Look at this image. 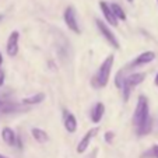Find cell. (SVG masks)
Listing matches in <instances>:
<instances>
[{
    "mask_svg": "<svg viewBox=\"0 0 158 158\" xmlns=\"http://www.w3.org/2000/svg\"><path fill=\"white\" fill-rule=\"evenodd\" d=\"M151 129H152V120H151V118H148L143 125H140L137 127V133L140 134V136H144V134H148L150 131H151Z\"/></svg>",
    "mask_w": 158,
    "mask_h": 158,
    "instance_id": "cell-17",
    "label": "cell"
},
{
    "mask_svg": "<svg viewBox=\"0 0 158 158\" xmlns=\"http://www.w3.org/2000/svg\"><path fill=\"white\" fill-rule=\"evenodd\" d=\"M127 2H129V3H133V0H127Z\"/></svg>",
    "mask_w": 158,
    "mask_h": 158,
    "instance_id": "cell-24",
    "label": "cell"
},
{
    "mask_svg": "<svg viewBox=\"0 0 158 158\" xmlns=\"http://www.w3.org/2000/svg\"><path fill=\"white\" fill-rule=\"evenodd\" d=\"M63 125H64V129L69 133H74L76 130H77V119H76V116L73 114H70V112H67V110H64V120H63Z\"/></svg>",
    "mask_w": 158,
    "mask_h": 158,
    "instance_id": "cell-10",
    "label": "cell"
},
{
    "mask_svg": "<svg viewBox=\"0 0 158 158\" xmlns=\"http://www.w3.org/2000/svg\"><path fill=\"white\" fill-rule=\"evenodd\" d=\"M143 158H158V144H154L146 154H143Z\"/></svg>",
    "mask_w": 158,
    "mask_h": 158,
    "instance_id": "cell-18",
    "label": "cell"
},
{
    "mask_svg": "<svg viewBox=\"0 0 158 158\" xmlns=\"http://www.w3.org/2000/svg\"><path fill=\"white\" fill-rule=\"evenodd\" d=\"M44 99H45V94L44 93H38V94H35V95L23 98V104L24 105H38V104H41Z\"/></svg>",
    "mask_w": 158,
    "mask_h": 158,
    "instance_id": "cell-15",
    "label": "cell"
},
{
    "mask_svg": "<svg viewBox=\"0 0 158 158\" xmlns=\"http://www.w3.org/2000/svg\"><path fill=\"white\" fill-rule=\"evenodd\" d=\"M154 84L155 85H158V73H157V76H155V78H154Z\"/></svg>",
    "mask_w": 158,
    "mask_h": 158,
    "instance_id": "cell-22",
    "label": "cell"
},
{
    "mask_svg": "<svg viewBox=\"0 0 158 158\" xmlns=\"http://www.w3.org/2000/svg\"><path fill=\"white\" fill-rule=\"evenodd\" d=\"M144 80H146V73H143V72L133 73V74H130V76H127V77L123 78L122 87H123V98H125V101L129 99L131 88L137 87L139 84H141Z\"/></svg>",
    "mask_w": 158,
    "mask_h": 158,
    "instance_id": "cell-3",
    "label": "cell"
},
{
    "mask_svg": "<svg viewBox=\"0 0 158 158\" xmlns=\"http://www.w3.org/2000/svg\"><path fill=\"white\" fill-rule=\"evenodd\" d=\"M18 39H20V32L18 31H11L7 38V44H6V52L10 57L17 56L18 53Z\"/></svg>",
    "mask_w": 158,
    "mask_h": 158,
    "instance_id": "cell-7",
    "label": "cell"
},
{
    "mask_svg": "<svg viewBox=\"0 0 158 158\" xmlns=\"http://www.w3.org/2000/svg\"><path fill=\"white\" fill-rule=\"evenodd\" d=\"M2 139L7 146H15V143H17V134L11 127L2 129Z\"/></svg>",
    "mask_w": 158,
    "mask_h": 158,
    "instance_id": "cell-11",
    "label": "cell"
},
{
    "mask_svg": "<svg viewBox=\"0 0 158 158\" xmlns=\"http://www.w3.org/2000/svg\"><path fill=\"white\" fill-rule=\"evenodd\" d=\"M18 106L11 101H6V99H0V112L2 114H11L14 110H17Z\"/></svg>",
    "mask_w": 158,
    "mask_h": 158,
    "instance_id": "cell-14",
    "label": "cell"
},
{
    "mask_svg": "<svg viewBox=\"0 0 158 158\" xmlns=\"http://www.w3.org/2000/svg\"><path fill=\"white\" fill-rule=\"evenodd\" d=\"M148 118H150L148 98H147L146 95H139L137 105H136V109H134V114H133V125L136 126V127H139V126L143 125Z\"/></svg>",
    "mask_w": 158,
    "mask_h": 158,
    "instance_id": "cell-2",
    "label": "cell"
},
{
    "mask_svg": "<svg viewBox=\"0 0 158 158\" xmlns=\"http://www.w3.org/2000/svg\"><path fill=\"white\" fill-rule=\"evenodd\" d=\"M104 139H105V141H106V143H112V141H114V139H115V133H114V131H110V130H108L106 133L104 134Z\"/></svg>",
    "mask_w": 158,
    "mask_h": 158,
    "instance_id": "cell-19",
    "label": "cell"
},
{
    "mask_svg": "<svg viewBox=\"0 0 158 158\" xmlns=\"http://www.w3.org/2000/svg\"><path fill=\"white\" fill-rule=\"evenodd\" d=\"M97 23V27H98V30H99V32L102 34V36H104L105 39H106L108 42H109L112 46H114L115 49H120V44H119V41H118V38H116V35H115L112 31H110V28L108 27L106 24H105L102 20H97L95 21Z\"/></svg>",
    "mask_w": 158,
    "mask_h": 158,
    "instance_id": "cell-4",
    "label": "cell"
},
{
    "mask_svg": "<svg viewBox=\"0 0 158 158\" xmlns=\"http://www.w3.org/2000/svg\"><path fill=\"white\" fill-rule=\"evenodd\" d=\"M2 64H3V55L0 52V67H2Z\"/></svg>",
    "mask_w": 158,
    "mask_h": 158,
    "instance_id": "cell-21",
    "label": "cell"
},
{
    "mask_svg": "<svg viewBox=\"0 0 158 158\" xmlns=\"http://www.w3.org/2000/svg\"><path fill=\"white\" fill-rule=\"evenodd\" d=\"M105 114V105L104 102H97L95 106H94L93 112H91V120L94 123H99Z\"/></svg>",
    "mask_w": 158,
    "mask_h": 158,
    "instance_id": "cell-12",
    "label": "cell"
},
{
    "mask_svg": "<svg viewBox=\"0 0 158 158\" xmlns=\"http://www.w3.org/2000/svg\"><path fill=\"white\" fill-rule=\"evenodd\" d=\"M110 6V10H112V13H114V15L118 18V21L119 20H122V21H126V13L123 11V9L119 6V4H116V3H112V4H109Z\"/></svg>",
    "mask_w": 158,
    "mask_h": 158,
    "instance_id": "cell-16",
    "label": "cell"
},
{
    "mask_svg": "<svg viewBox=\"0 0 158 158\" xmlns=\"http://www.w3.org/2000/svg\"><path fill=\"white\" fill-rule=\"evenodd\" d=\"M31 134H32V137L35 139V141H38V143H46V141L49 140L48 133H46L45 130H42V129H39V127L31 129Z\"/></svg>",
    "mask_w": 158,
    "mask_h": 158,
    "instance_id": "cell-13",
    "label": "cell"
},
{
    "mask_svg": "<svg viewBox=\"0 0 158 158\" xmlns=\"http://www.w3.org/2000/svg\"><path fill=\"white\" fill-rule=\"evenodd\" d=\"M0 158H9V157H6L4 154H0Z\"/></svg>",
    "mask_w": 158,
    "mask_h": 158,
    "instance_id": "cell-23",
    "label": "cell"
},
{
    "mask_svg": "<svg viewBox=\"0 0 158 158\" xmlns=\"http://www.w3.org/2000/svg\"><path fill=\"white\" fill-rule=\"evenodd\" d=\"M115 63V56L114 55H108L105 57V60L101 63L98 69V73L94 77V84L97 87H106L108 83H109L110 78V73H112V67H114Z\"/></svg>",
    "mask_w": 158,
    "mask_h": 158,
    "instance_id": "cell-1",
    "label": "cell"
},
{
    "mask_svg": "<svg viewBox=\"0 0 158 158\" xmlns=\"http://www.w3.org/2000/svg\"><path fill=\"white\" fill-rule=\"evenodd\" d=\"M157 3H158V0H157Z\"/></svg>",
    "mask_w": 158,
    "mask_h": 158,
    "instance_id": "cell-26",
    "label": "cell"
},
{
    "mask_svg": "<svg viewBox=\"0 0 158 158\" xmlns=\"http://www.w3.org/2000/svg\"><path fill=\"white\" fill-rule=\"evenodd\" d=\"M2 18H3V15H0V21H2Z\"/></svg>",
    "mask_w": 158,
    "mask_h": 158,
    "instance_id": "cell-25",
    "label": "cell"
},
{
    "mask_svg": "<svg viewBox=\"0 0 158 158\" xmlns=\"http://www.w3.org/2000/svg\"><path fill=\"white\" fill-rule=\"evenodd\" d=\"M63 18H64L66 25L69 27L70 31H73L74 34H80V27H78L77 23V17H76V11L72 6H69L67 9L64 10V14H63Z\"/></svg>",
    "mask_w": 158,
    "mask_h": 158,
    "instance_id": "cell-6",
    "label": "cell"
},
{
    "mask_svg": "<svg viewBox=\"0 0 158 158\" xmlns=\"http://www.w3.org/2000/svg\"><path fill=\"white\" fill-rule=\"evenodd\" d=\"M98 131H99L98 127H91L89 130H87V133L84 134L83 137H81V140L78 141V146H77V148H76V151H77L78 154H84V152L87 151V148L91 146V141H93L94 137L98 134Z\"/></svg>",
    "mask_w": 158,
    "mask_h": 158,
    "instance_id": "cell-5",
    "label": "cell"
},
{
    "mask_svg": "<svg viewBox=\"0 0 158 158\" xmlns=\"http://www.w3.org/2000/svg\"><path fill=\"white\" fill-rule=\"evenodd\" d=\"M4 77H6V74H4L3 70L0 69V87H3V84H4Z\"/></svg>",
    "mask_w": 158,
    "mask_h": 158,
    "instance_id": "cell-20",
    "label": "cell"
},
{
    "mask_svg": "<svg viewBox=\"0 0 158 158\" xmlns=\"http://www.w3.org/2000/svg\"><path fill=\"white\" fill-rule=\"evenodd\" d=\"M99 9H101L102 11V15L105 17V20H106V23H109L110 25H114V27H118V18L114 15V13H112V10H110V6L106 3V2H104V0H101L99 2Z\"/></svg>",
    "mask_w": 158,
    "mask_h": 158,
    "instance_id": "cell-8",
    "label": "cell"
},
{
    "mask_svg": "<svg viewBox=\"0 0 158 158\" xmlns=\"http://www.w3.org/2000/svg\"><path fill=\"white\" fill-rule=\"evenodd\" d=\"M154 59H155V52L146 51V52H143V53H140L139 56H136V59L131 62L130 66L131 67H133V66H144V64L151 63Z\"/></svg>",
    "mask_w": 158,
    "mask_h": 158,
    "instance_id": "cell-9",
    "label": "cell"
}]
</instances>
